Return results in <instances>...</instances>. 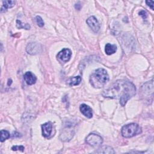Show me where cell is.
Masks as SVG:
<instances>
[{
    "instance_id": "6da1fadb",
    "label": "cell",
    "mask_w": 154,
    "mask_h": 154,
    "mask_svg": "<svg viewBox=\"0 0 154 154\" xmlns=\"http://www.w3.org/2000/svg\"><path fill=\"white\" fill-rule=\"evenodd\" d=\"M136 93V88L133 83L127 80H117L108 88L104 90L102 95L105 97L119 99L122 106H125L127 101Z\"/></svg>"
},
{
    "instance_id": "7a4b0ae2",
    "label": "cell",
    "mask_w": 154,
    "mask_h": 154,
    "mask_svg": "<svg viewBox=\"0 0 154 154\" xmlns=\"http://www.w3.org/2000/svg\"><path fill=\"white\" fill-rule=\"evenodd\" d=\"M109 80V76L104 69L95 70L90 76V83L94 88H100L103 87Z\"/></svg>"
},
{
    "instance_id": "3957f363",
    "label": "cell",
    "mask_w": 154,
    "mask_h": 154,
    "mask_svg": "<svg viewBox=\"0 0 154 154\" xmlns=\"http://www.w3.org/2000/svg\"><path fill=\"white\" fill-rule=\"evenodd\" d=\"M142 132L141 127L134 123H129L123 126L122 128V135L125 138H131L135 135L141 134Z\"/></svg>"
},
{
    "instance_id": "277c9868",
    "label": "cell",
    "mask_w": 154,
    "mask_h": 154,
    "mask_svg": "<svg viewBox=\"0 0 154 154\" xmlns=\"http://www.w3.org/2000/svg\"><path fill=\"white\" fill-rule=\"evenodd\" d=\"M85 141L88 144L91 146L97 147L102 144L103 138L99 135L95 134H90L87 137Z\"/></svg>"
},
{
    "instance_id": "5b68a950",
    "label": "cell",
    "mask_w": 154,
    "mask_h": 154,
    "mask_svg": "<svg viewBox=\"0 0 154 154\" xmlns=\"http://www.w3.org/2000/svg\"><path fill=\"white\" fill-rule=\"evenodd\" d=\"M72 56V52L68 48H64L61 51H60L57 57L62 61L66 63L67 62Z\"/></svg>"
},
{
    "instance_id": "8992f818",
    "label": "cell",
    "mask_w": 154,
    "mask_h": 154,
    "mask_svg": "<svg viewBox=\"0 0 154 154\" xmlns=\"http://www.w3.org/2000/svg\"><path fill=\"white\" fill-rule=\"evenodd\" d=\"M87 23L89 26V27L95 32H97L100 29V24L97 20V19L92 16L88 17L86 20Z\"/></svg>"
},
{
    "instance_id": "52a82bcc",
    "label": "cell",
    "mask_w": 154,
    "mask_h": 154,
    "mask_svg": "<svg viewBox=\"0 0 154 154\" xmlns=\"http://www.w3.org/2000/svg\"><path fill=\"white\" fill-rule=\"evenodd\" d=\"M41 46L39 44L32 42L27 45L26 48V51L28 54L31 55H35L39 52Z\"/></svg>"
},
{
    "instance_id": "ba28073f",
    "label": "cell",
    "mask_w": 154,
    "mask_h": 154,
    "mask_svg": "<svg viewBox=\"0 0 154 154\" xmlns=\"http://www.w3.org/2000/svg\"><path fill=\"white\" fill-rule=\"evenodd\" d=\"M52 123L50 122H46L42 125V135L43 137L48 138L50 136L52 132Z\"/></svg>"
},
{
    "instance_id": "9c48e42d",
    "label": "cell",
    "mask_w": 154,
    "mask_h": 154,
    "mask_svg": "<svg viewBox=\"0 0 154 154\" xmlns=\"http://www.w3.org/2000/svg\"><path fill=\"white\" fill-rule=\"evenodd\" d=\"M80 111L81 113L85 116L86 117L90 119L93 117V112H92V109L87 105L86 104H81L79 107Z\"/></svg>"
},
{
    "instance_id": "30bf717a",
    "label": "cell",
    "mask_w": 154,
    "mask_h": 154,
    "mask_svg": "<svg viewBox=\"0 0 154 154\" xmlns=\"http://www.w3.org/2000/svg\"><path fill=\"white\" fill-rule=\"evenodd\" d=\"M23 78L28 85H32L37 81L36 76L31 72H26L23 75Z\"/></svg>"
},
{
    "instance_id": "8fae6325",
    "label": "cell",
    "mask_w": 154,
    "mask_h": 154,
    "mask_svg": "<svg viewBox=\"0 0 154 154\" xmlns=\"http://www.w3.org/2000/svg\"><path fill=\"white\" fill-rule=\"evenodd\" d=\"M14 1H2V6L1 9V12H5L8 8H11L15 5Z\"/></svg>"
},
{
    "instance_id": "7c38bea8",
    "label": "cell",
    "mask_w": 154,
    "mask_h": 154,
    "mask_svg": "<svg viewBox=\"0 0 154 154\" xmlns=\"http://www.w3.org/2000/svg\"><path fill=\"white\" fill-rule=\"evenodd\" d=\"M116 51H117V46L116 45H111L110 43L106 44L105 46V51L107 55H109L113 54L116 52Z\"/></svg>"
},
{
    "instance_id": "4fadbf2b",
    "label": "cell",
    "mask_w": 154,
    "mask_h": 154,
    "mask_svg": "<svg viewBox=\"0 0 154 154\" xmlns=\"http://www.w3.org/2000/svg\"><path fill=\"white\" fill-rule=\"evenodd\" d=\"M81 81V77L80 76H76L70 78L67 81V83L70 86H74L79 84Z\"/></svg>"
},
{
    "instance_id": "5bb4252c",
    "label": "cell",
    "mask_w": 154,
    "mask_h": 154,
    "mask_svg": "<svg viewBox=\"0 0 154 154\" xmlns=\"http://www.w3.org/2000/svg\"><path fill=\"white\" fill-rule=\"evenodd\" d=\"M96 153H114L115 152L114 151V150L112 149V147H109V146H102L101 147H100L98 150H97L96 152Z\"/></svg>"
},
{
    "instance_id": "9a60e30c",
    "label": "cell",
    "mask_w": 154,
    "mask_h": 154,
    "mask_svg": "<svg viewBox=\"0 0 154 154\" xmlns=\"http://www.w3.org/2000/svg\"><path fill=\"white\" fill-rule=\"evenodd\" d=\"M16 26L19 29L24 28L25 29H29L30 28H31L30 25L28 23H25V24L23 25V23H22L21 22V21L19 20H16Z\"/></svg>"
},
{
    "instance_id": "2e32d148",
    "label": "cell",
    "mask_w": 154,
    "mask_h": 154,
    "mask_svg": "<svg viewBox=\"0 0 154 154\" xmlns=\"http://www.w3.org/2000/svg\"><path fill=\"white\" fill-rule=\"evenodd\" d=\"M10 133L5 130H1V141L3 142L5 140L8 139L10 137Z\"/></svg>"
},
{
    "instance_id": "e0dca14e",
    "label": "cell",
    "mask_w": 154,
    "mask_h": 154,
    "mask_svg": "<svg viewBox=\"0 0 154 154\" xmlns=\"http://www.w3.org/2000/svg\"><path fill=\"white\" fill-rule=\"evenodd\" d=\"M35 21H36V23L37 24V25L40 27H42L44 26V22L42 19V18L40 16H37L35 17Z\"/></svg>"
},
{
    "instance_id": "ac0fdd59",
    "label": "cell",
    "mask_w": 154,
    "mask_h": 154,
    "mask_svg": "<svg viewBox=\"0 0 154 154\" xmlns=\"http://www.w3.org/2000/svg\"><path fill=\"white\" fill-rule=\"evenodd\" d=\"M24 149H25V147L23 146H13L11 147V150L14 151L20 150L21 152H23Z\"/></svg>"
},
{
    "instance_id": "d6986e66",
    "label": "cell",
    "mask_w": 154,
    "mask_h": 154,
    "mask_svg": "<svg viewBox=\"0 0 154 154\" xmlns=\"http://www.w3.org/2000/svg\"><path fill=\"white\" fill-rule=\"evenodd\" d=\"M139 15L141 16L142 17V18L143 19H146L147 17V13L146 11L144 10H141L140 12H139Z\"/></svg>"
},
{
    "instance_id": "ffe728a7",
    "label": "cell",
    "mask_w": 154,
    "mask_h": 154,
    "mask_svg": "<svg viewBox=\"0 0 154 154\" xmlns=\"http://www.w3.org/2000/svg\"><path fill=\"white\" fill-rule=\"evenodd\" d=\"M146 2L147 5L151 8L152 10H153V1H146Z\"/></svg>"
}]
</instances>
